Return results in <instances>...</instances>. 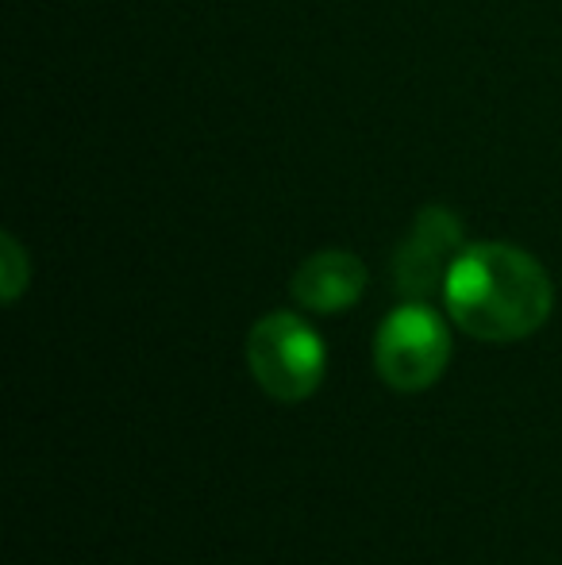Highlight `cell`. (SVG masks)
<instances>
[{"mask_svg": "<svg viewBox=\"0 0 562 565\" xmlns=\"http://www.w3.org/2000/svg\"><path fill=\"white\" fill-rule=\"evenodd\" d=\"M31 281V262L23 254V246L15 243V235H0V292H4V305H15L20 292Z\"/></svg>", "mask_w": 562, "mask_h": 565, "instance_id": "cell-6", "label": "cell"}, {"mask_svg": "<svg viewBox=\"0 0 562 565\" xmlns=\"http://www.w3.org/2000/svg\"><path fill=\"white\" fill-rule=\"evenodd\" d=\"M293 300L308 312H347L367 289V266L347 250H320L305 258L293 274Z\"/></svg>", "mask_w": 562, "mask_h": 565, "instance_id": "cell-5", "label": "cell"}, {"mask_svg": "<svg viewBox=\"0 0 562 565\" xmlns=\"http://www.w3.org/2000/svg\"><path fill=\"white\" fill-rule=\"evenodd\" d=\"M247 365L266 396L297 404L320 388L328 354H324L320 335L300 316L271 312L251 328Z\"/></svg>", "mask_w": 562, "mask_h": 565, "instance_id": "cell-2", "label": "cell"}, {"mask_svg": "<svg viewBox=\"0 0 562 565\" xmlns=\"http://www.w3.org/2000/svg\"><path fill=\"white\" fill-rule=\"evenodd\" d=\"M450 362V331L432 305H401L378 328L374 365L378 377L397 393H424L443 377Z\"/></svg>", "mask_w": 562, "mask_h": 565, "instance_id": "cell-3", "label": "cell"}, {"mask_svg": "<svg viewBox=\"0 0 562 565\" xmlns=\"http://www.w3.org/2000/svg\"><path fill=\"white\" fill-rule=\"evenodd\" d=\"M463 224L450 209L432 204L416 216L413 231L405 235V243L397 246V258H393V281L397 292L416 305L435 300L447 289L450 266L463 254Z\"/></svg>", "mask_w": 562, "mask_h": 565, "instance_id": "cell-4", "label": "cell"}, {"mask_svg": "<svg viewBox=\"0 0 562 565\" xmlns=\"http://www.w3.org/2000/svg\"><path fill=\"white\" fill-rule=\"evenodd\" d=\"M443 305L470 339L517 342L548 323L555 285L548 269L520 246L474 243L450 266Z\"/></svg>", "mask_w": 562, "mask_h": 565, "instance_id": "cell-1", "label": "cell"}]
</instances>
